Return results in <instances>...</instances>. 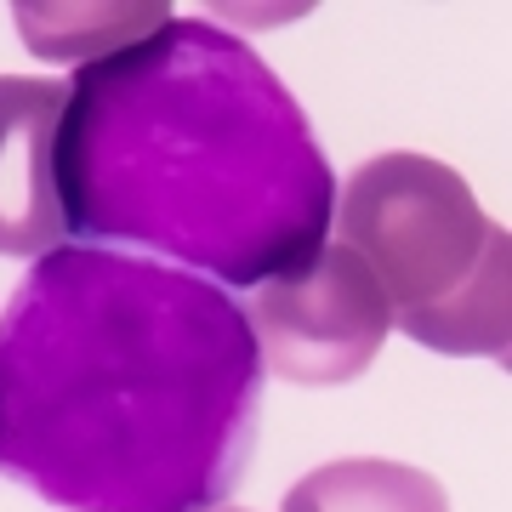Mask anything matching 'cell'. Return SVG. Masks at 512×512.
I'll return each instance as SVG.
<instances>
[{
    "label": "cell",
    "instance_id": "cell-5",
    "mask_svg": "<svg viewBox=\"0 0 512 512\" xmlns=\"http://www.w3.org/2000/svg\"><path fill=\"white\" fill-rule=\"evenodd\" d=\"M69 80L0 74V256H46L69 239L57 188V131Z\"/></svg>",
    "mask_w": 512,
    "mask_h": 512
},
{
    "label": "cell",
    "instance_id": "cell-4",
    "mask_svg": "<svg viewBox=\"0 0 512 512\" xmlns=\"http://www.w3.org/2000/svg\"><path fill=\"white\" fill-rule=\"evenodd\" d=\"M245 325L268 376L291 387H342L376 365L393 308L348 245H319L302 268L256 285Z\"/></svg>",
    "mask_w": 512,
    "mask_h": 512
},
{
    "label": "cell",
    "instance_id": "cell-3",
    "mask_svg": "<svg viewBox=\"0 0 512 512\" xmlns=\"http://www.w3.org/2000/svg\"><path fill=\"white\" fill-rule=\"evenodd\" d=\"M330 217L410 342L512 359V234L478 211L456 165L410 148L376 154L336 188Z\"/></svg>",
    "mask_w": 512,
    "mask_h": 512
},
{
    "label": "cell",
    "instance_id": "cell-7",
    "mask_svg": "<svg viewBox=\"0 0 512 512\" xmlns=\"http://www.w3.org/2000/svg\"><path fill=\"white\" fill-rule=\"evenodd\" d=\"M279 512H450V495L410 461L348 456L296 478Z\"/></svg>",
    "mask_w": 512,
    "mask_h": 512
},
{
    "label": "cell",
    "instance_id": "cell-8",
    "mask_svg": "<svg viewBox=\"0 0 512 512\" xmlns=\"http://www.w3.org/2000/svg\"><path fill=\"white\" fill-rule=\"evenodd\" d=\"M222 512H245V507H222Z\"/></svg>",
    "mask_w": 512,
    "mask_h": 512
},
{
    "label": "cell",
    "instance_id": "cell-1",
    "mask_svg": "<svg viewBox=\"0 0 512 512\" xmlns=\"http://www.w3.org/2000/svg\"><path fill=\"white\" fill-rule=\"evenodd\" d=\"M262 359L200 274L57 245L0 313V473L69 512H205L245 478Z\"/></svg>",
    "mask_w": 512,
    "mask_h": 512
},
{
    "label": "cell",
    "instance_id": "cell-2",
    "mask_svg": "<svg viewBox=\"0 0 512 512\" xmlns=\"http://www.w3.org/2000/svg\"><path fill=\"white\" fill-rule=\"evenodd\" d=\"M63 222L80 245H148L222 291L319 256L336 177L262 57L205 18L74 69L57 131Z\"/></svg>",
    "mask_w": 512,
    "mask_h": 512
},
{
    "label": "cell",
    "instance_id": "cell-6",
    "mask_svg": "<svg viewBox=\"0 0 512 512\" xmlns=\"http://www.w3.org/2000/svg\"><path fill=\"white\" fill-rule=\"evenodd\" d=\"M12 18H18V35L35 57H74L86 69V63H103L137 40L160 35L171 23V6L165 0H80V6L12 0Z\"/></svg>",
    "mask_w": 512,
    "mask_h": 512
}]
</instances>
